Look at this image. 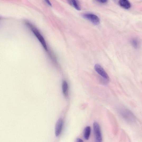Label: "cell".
<instances>
[{
    "instance_id": "cell-8",
    "label": "cell",
    "mask_w": 142,
    "mask_h": 142,
    "mask_svg": "<svg viewBox=\"0 0 142 142\" xmlns=\"http://www.w3.org/2000/svg\"><path fill=\"white\" fill-rule=\"evenodd\" d=\"M119 4L120 6L126 9H129L131 7V4L127 0H121L119 1Z\"/></svg>"
},
{
    "instance_id": "cell-2",
    "label": "cell",
    "mask_w": 142,
    "mask_h": 142,
    "mask_svg": "<svg viewBox=\"0 0 142 142\" xmlns=\"http://www.w3.org/2000/svg\"><path fill=\"white\" fill-rule=\"evenodd\" d=\"M27 25L29 26L31 28L32 31L34 34L38 39L39 42H40L44 48L45 50L47 51L48 49L46 42H45L43 37L40 33L39 32L36 28L33 27L31 24L28 23L27 24Z\"/></svg>"
},
{
    "instance_id": "cell-3",
    "label": "cell",
    "mask_w": 142,
    "mask_h": 142,
    "mask_svg": "<svg viewBox=\"0 0 142 142\" xmlns=\"http://www.w3.org/2000/svg\"><path fill=\"white\" fill-rule=\"evenodd\" d=\"M95 142H102V137L100 128L99 124L96 122L93 125Z\"/></svg>"
},
{
    "instance_id": "cell-4",
    "label": "cell",
    "mask_w": 142,
    "mask_h": 142,
    "mask_svg": "<svg viewBox=\"0 0 142 142\" xmlns=\"http://www.w3.org/2000/svg\"><path fill=\"white\" fill-rule=\"evenodd\" d=\"M84 18L91 22L95 25H98L100 24V20L98 17L94 14L86 13L83 15Z\"/></svg>"
},
{
    "instance_id": "cell-14",
    "label": "cell",
    "mask_w": 142,
    "mask_h": 142,
    "mask_svg": "<svg viewBox=\"0 0 142 142\" xmlns=\"http://www.w3.org/2000/svg\"><path fill=\"white\" fill-rule=\"evenodd\" d=\"M46 3L48 4V5L50 6H52V4H51V3L50 2H49V1H46Z\"/></svg>"
},
{
    "instance_id": "cell-5",
    "label": "cell",
    "mask_w": 142,
    "mask_h": 142,
    "mask_svg": "<svg viewBox=\"0 0 142 142\" xmlns=\"http://www.w3.org/2000/svg\"><path fill=\"white\" fill-rule=\"evenodd\" d=\"M94 68L95 71L97 72L99 75L103 77L107 80H109V77L108 74L100 65L97 64L94 67Z\"/></svg>"
},
{
    "instance_id": "cell-10",
    "label": "cell",
    "mask_w": 142,
    "mask_h": 142,
    "mask_svg": "<svg viewBox=\"0 0 142 142\" xmlns=\"http://www.w3.org/2000/svg\"><path fill=\"white\" fill-rule=\"evenodd\" d=\"M70 3L76 10H81L80 6L77 1H75V0H72L70 1Z\"/></svg>"
},
{
    "instance_id": "cell-11",
    "label": "cell",
    "mask_w": 142,
    "mask_h": 142,
    "mask_svg": "<svg viewBox=\"0 0 142 142\" xmlns=\"http://www.w3.org/2000/svg\"><path fill=\"white\" fill-rule=\"evenodd\" d=\"M132 43L134 46L135 47H137L138 46V42L135 40L133 41Z\"/></svg>"
},
{
    "instance_id": "cell-13",
    "label": "cell",
    "mask_w": 142,
    "mask_h": 142,
    "mask_svg": "<svg viewBox=\"0 0 142 142\" xmlns=\"http://www.w3.org/2000/svg\"><path fill=\"white\" fill-rule=\"evenodd\" d=\"M76 142H84V141L81 139L77 138L76 140Z\"/></svg>"
},
{
    "instance_id": "cell-12",
    "label": "cell",
    "mask_w": 142,
    "mask_h": 142,
    "mask_svg": "<svg viewBox=\"0 0 142 142\" xmlns=\"http://www.w3.org/2000/svg\"><path fill=\"white\" fill-rule=\"evenodd\" d=\"M99 3H107V1L106 0H105V1H103V0H100V1H97Z\"/></svg>"
},
{
    "instance_id": "cell-1",
    "label": "cell",
    "mask_w": 142,
    "mask_h": 142,
    "mask_svg": "<svg viewBox=\"0 0 142 142\" xmlns=\"http://www.w3.org/2000/svg\"><path fill=\"white\" fill-rule=\"evenodd\" d=\"M120 114L124 120L129 123H133L136 120V118L133 113L128 109L122 108L120 112Z\"/></svg>"
},
{
    "instance_id": "cell-9",
    "label": "cell",
    "mask_w": 142,
    "mask_h": 142,
    "mask_svg": "<svg viewBox=\"0 0 142 142\" xmlns=\"http://www.w3.org/2000/svg\"><path fill=\"white\" fill-rule=\"evenodd\" d=\"M91 131V129L89 126H88L85 128L84 130V136L85 139L87 140L89 139Z\"/></svg>"
},
{
    "instance_id": "cell-6",
    "label": "cell",
    "mask_w": 142,
    "mask_h": 142,
    "mask_svg": "<svg viewBox=\"0 0 142 142\" xmlns=\"http://www.w3.org/2000/svg\"><path fill=\"white\" fill-rule=\"evenodd\" d=\"M63 125V120L60 118L57 122L55 128V134L56 137H58L60 134Z\"/></svg>"
},
{
    "instance_id": "cell-7",
    "label": "cell",
    "mask_w": 142,
    "mask_h": 142,
    "mask_svg": "<svg viewBox=\"0 0 142 142\" xmlns=\"http://www.w3.org/2000/svg\"><path fill=\"white\" fill-rule=\"evenodd\" d=\"M62 92L66 97H67L68 96V86L67 82L64 81L62 85Z\"/></svg>"
}]
</instances>
